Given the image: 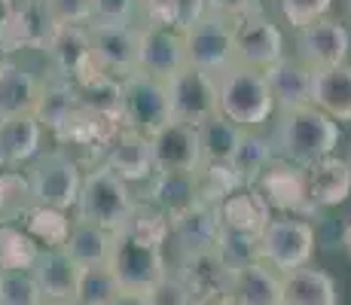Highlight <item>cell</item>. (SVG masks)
<instances>
[{"instance_id":"1","label":"cell","mask_w":351,"mask_h":305,"mask_svg":"<svg viewBox=\"0 0 351 305\" xmlns=\"http://www.w3.org/2000/svg\"><path fill=\"white\" fill-rule=\"evenodd\" d=\"M275 147H278L281 159L293 162L300 168H308L336 153V147H339V122L330 119L315 104L281 110Z\"/></svg>"},{"instance_id":"12","label":"cell","mask_w":351,"mask_h":305,"mask_svg":"<svg viewBox=\"0 0 351 305\" xmlns=\"http://www.w3.org/2000/svg\"><path fill=\"white\" fill-rule=\"evenodd\" d=\"M171 272L190 287L195 305H229V284L232 269L220 260L217 250L202 254H180Z\"/></svg>"},{"instance_id":"23","label":"cell","mask_w":351,"mask_h":305,"mask_svg":"<svg viewBox=\"0 0 351 305\" xmlns=\"http://www.w3.org/2000/svg\"><path fill=\"white\" fill-rule=\"evenodd\" d=\"M31 275H34V281H37L46 305H49V302H62V300H73V296H77L83 269L71 260V254H67L64 247H56V250H43V254H40Z\"/></svg>"},{"instance_id":"45","label":"cell","mask_w":351,"mask_h":305,"mask_svg":"<svg viewBox=\"0 0 351 305\" xmlns=\"http://www.w3.org/2000/svg\"><path fill=\"white\" fill-rule=\"evenodd\" d=\"M43 3L58 28H67V25H83L86 28V25L95 22L92 0H43Z\"/></svg>"},{"instance_id":"42","label":"cell","mask_w":351,"mask_h":305,"mask_svg":"<svg viewBox=\"0 0 351 305\" xmlns=\"http://www.w3.org/2000/svg\"><path fill=\"white\" fill-rule=\"evenodd\" d=\"M141 16L147 25H159V28H180L184 31L193 19H199L186 6V0H141Z\"/></svg>"},{"instance_id":"48","label":"cell","mask_w":351,"mask_h":305,"mask_svg":"<svg viewBox=\"0 0 351 305\" xmlns=\"http://www.w3.org/2000/svg\"><path fill=\"white\" fill-rule=\"evenodd\" d=\"M202 3V10L205 12H211V16H223V19H239V16H245L247 10L254 6V0H199Z\"/></svg>"},{"instance_id":"52","label":"cell","mask_w":351,"mask_h":305,"mask_svg":"<svg viewBox=\"0 0 351 305\" xmlns=\"http://www.w3.org/2000/svg\"><path fill=\"white\" fill-rule=\"evenodd\" d=\"M342 16H346V19H342V22L351 25V0H342Z\"/></svg>"},{"instance_id":"49","label":"cell","mask_w":351,"mask_h":305,"mask_svg":"<svg viewBox=\"0 0 351 305\" xmlns=\"http://www.w3.org/2000/svg\"><path fill=\"white\" fill-rule=\"evenodd\" d=\"M110 305H147V293H138V290H119V296Z\"/></svg>"},{"instance_id":"34","label":"cell","mask_w":351,"mask_h":305,"mask_svg":"<svg viewBox=\"0 0 351 305\" xmlns=\"http://www.w3.org/2000/svg\"><path fill=\"white\" fill-rule=\"evenodd\" d=\"M43 247L22 223H0V272H31Z\"/></svg>"},{"instance_id":"44","label":"cell","mask_w":351,"mask_h":305,"mask_svg":"<svg viewBox=\"0 0 351 305\" xmlns=\"http://www.w3.org/2000/svg\"><path fill=\"white\" fill-rule=\"evenodd\" d=\"M275 3H278L281 16L293 31H302L308 25L321 22L333 10V0H275Z\"/></svg>"},{"instance_id":"43","label":"cell","mask_w":351,"mask_h":305,"mask_svg":"<svg viewBox=\"0 0 351 305\" xmlns=\"http://www.w3.org/2000/svg\"><path fill=\"white\" fill-rule=\"evenodd\" d=\"M0 305H46L31 272H0Z\"/></svg>"},{"instance_id":"14","label":"cell","mask_w":351,"mask_h":305,"mask_svg":"<svg viewBox=\"0 0 351 305\" xmlns=\"http://www.w3.org/2000/svg\"><path fill=\"white\" fill-rule=\"evenodd\" d=\"M150 144L159 174H199L202 165H205L199 128L190 125V122L171 119L165 128H159L153 134Z\"/></svg>"},{"instance_id":"32","label":"cell","mask_w":351,"mask_h":305,"mask_svg":"<svg viewBox=\"0 0 351 305\" xmlns=\"http://www.w3.org/2000/svg\"><path fill=\"white\" fill-rule=\"evenodd\" d=\"M285 305H339V284L318 266L285 275Z\"/></svg>"},{"instance_id":"5","label":"cell","mask_w":351,"mask_h":305,"mask_svg":"<svg viewBox=\"0 0 351 305\" xmlns=\"http://www.w3.org/2000/svg\"><path fill=\"white\" fill-rule=\"evenodd\" d=\"M186 43V64L202 73L220 77L229 67L239 64L235 58V22L223 16H211L202 12L184 28Z\"/></svg>"},{"instance_id":"31","label":"cell","mask_w":351,"mask_h":305,"mask_svg":"<svg viewBox=\"0 0 351 305\" xmlns=\"http://www.w3.org/2000/svg\"><path fill=\"white\" fill-rule=\"evenodd\" d=\"M113 241H117V232L73 217V229H71V239H67L64 250L71 254V260L80 269H95V266H107L110 263Z\"/></svg>"},{"instance_id":"13","label":"cell","mask_w":351,"mask_h":305,"mask_svg":"<svg viewBox=\"0 0 351 305\" xmlns=\"http://www.w3.org/2000/svg\"><path fill=\"white\" fill-rule=\"evenodd\" d=\"M351 31L339 19H321L308 28L296 31V58L306 61L312 71H330V67L348 64Z\"/></svg>"},{"instance_id":"30","label":"cell","mask_w":351,"mask_h":305,"mask_svg":"<svg viewBox=\"0 0 351 305\" xmlns=\"http://www.w3.org/2000/svg\"><path fill=\"white\" fill-rule=\"evenodd\" d=\"M312 104L336 122H351V64L315 71Z\"/></svg>"},{"instance_id":"10","label":"cell","mask_w":351,"mask_h":305,"mask_svg":"<svg viewBox=\"0 0 351 305\" xmlns=\"http://www.w3.org/2000/svg\"><path fill=\"white\" fill-rule=\"evenodd\" d=\"M168 98H171V117L190 122L199 128L202 122L220 117V92L217 77L202 73L195 67H184L168 80Z\"/></svg>"},{"instance_id":"3","label":"cell","mask_w":351,"mask_h":305,"mask_svg":"<svg viewBox=\"0 0 351 305\" xmlns=\"http://www.w3.org/2000/svg\"><path fill=\"white\" fill-rule=\"evenodd\" d=\"M138 195L132 193V186L117 178L107 165H92L83 178V189H80V202H77V220L95 223L104 226L110 232H119L125 226V220L132 217Z\"/></svg>"},{"instance_id":"55","label":"cell","mask_w":351,"mask_h":305,"mask_svg":"<svg viewBox=\"0 0 351 305\" xmlns=\"http://www.w3.org/2000/svg\"><path fill=\"white\" fill-rule=\"evenodd\" d=\"M348 165H351V156H348Z\"/></svg>"},{"instance_id":"11","label":"cell","mask_w":351,"mask_h":305,"mask_svg":"<svg viewBox=\"0 0 351 305\" xmlns=\"http://www.w3.org/2000/svg\"><path fill=\"white\" fill-rule=\"evenodd\" d=\"M92 49H95L98 71L110 73L117 80H128L138 73L141 61V25H113V22H92Z\"/></svg>"},{"instance_id":"22","label":"cell","mask_w":351,"mask_h":305,"mask_svg":"<svg viewBox=\"0 0 351 305\" xmlns=\"http://www.w3.org/2000/svg\"><path fill=\"white\" fill-rule=\"evenodd\" d=\"M229 305H285V275L266 263H251L232 272Z\"/></svg>"},{"instance_id":"38","label":"cell","mask_w":351,"mask_h":305,"mask_svg":"<svg viewBox=\"0 0 351 305\" xmlns=\"http://www.w3.org/2000/svg\"><path fill=\"white\" fill-rule=\"evenodd\" d=\"M34 208L28 171L0 168V223H22V217Z\"/></svg>"},{"instance_id":"8","label":"cell","mask_w":351,"mask_h":305,"mask_svg":"<svg viewBox=\"0 0 351 305\" xmlns=\"http://www.w3.org/2000/svg\"><path fill=\"white\" fill-rule=\"evenodd\" d=\"M235 58L239 64L254 67V71H269L287 58L285 34L260 10V3H254L245 16L235 19Z\"/></svg>"},{"instance_id":"51","label":"cell","mask_w":351,"mask_h":305,"mask_svg":"<svg viewBox=\"0 0 351 305\" xmlns=\"http://www.w3.org/2000/svg\"><path fill=\"white\" fill-rule=\"evenodd\" d=\"M12 6H16V0H0V22H3V19L10 16Z\"/></svg>"},{"instance_id":"41","label":"cell","mask_w":351,"mask_h":305,"mask_svg":"<svg viewBox=\"0 0 351 305\" xmlns=\"http://www.w3.org/2000/svg\"><path fill=\"white\" fill-rule=\"evenodd\" d=\"M217 254L232 272L241 266H251V263H260V235L223 229L220 244H217Z\"/></svg>"},{"instance_id":"53","label":"cell","mask_w":351,"mask_h":305,"mask_svg":"<svg viewBox=\"0 0 351 305\" xmlns=\"http://www.w3.org/2000/svg\"><path fill=\"white\" fill-rule=\"evenodd\" d=\"M49 305H86L80 296H73V300H62V302H49Z\"/></svg>"},{"instance_id":"2","label":"cell","mask_w":351,"mask_h":305,"mask_svg":"<svg viewBox=\"0 0 351 305\" xmlns=\"http://www.w3.org/2000/svg\"><path fill=\"white\" fill-rule=\"evenodd\" d=\"M217 92H220V113L241 128L266 125L272 119V113L278 110L275 95L269 89L266 71L235 64L217 77Z\"/></svg>"},{"instance_id":"18","label":"cell","mask_w":351,"mask_h":305,"mask_svg":"<svg viewBox=\"0 0 351 305\" xmlns=\"http://www.w3.org/2000/svg\"><path fill=\"white\" fill-rule=\"evenodd\" d=\"M101 165H107L128 186L132 183H150L159 174L150 138L141 132H132V128H119V134L101 153Z\"/></svg>"},{"instance_id":"4","label":"cell","mask_w":351,"mask_h":305,"mask_svg":"<svg viewBox=\"0 0 351 305\" xmlns=\"http://www.w3.org/2000/svg\"><path fill=\"white\" fill-rule=\"evenodd\" d=\"M86 171L67 150H46L28 165L34 205L56 208V211H77L80 189Z\"/></svg>"},{"instance_id":"25","label":"cell","mask_w":351,"mask_h":305,"mask_svg":"<svg viewBox=\"0 0 351 305\" xmlns=\"http://www.w3.org/2000/svg\"><path fill=\"white\" fill-rule=\"evenodd\" d=\"M43 132L34 113L0 119V168H19L43 153Z\"/></svg>"},{"instance_id":"6","label":"cell","mask_w":351,"mask_h":305,"mask_svg":"<svg viewBox=\"0 0 351 305\" xmlns=\"http://www.w3.org/2000/svg\"><path fill=\"white\" fill-rule=\"evenodd\" d=\"M318 232L306 217H275L260 235V263L275 272L290 275L296 269L312 266Z\"/></svg>"},{"instance_id":"35","label":"cell","mask_w":351,"mask_h":305,"mask_svg":"<svg viewBox=\"0 0 351 305\" xmlns=\"http://www.w3.org/2000/svg\"><path fill=\"white\" fill-rule=\"evenodd\" d=\"M275 159H278V156H275L272 141L263 138L256 128H245L241 144H239V150H235V159L229 162V165H232V171L239 174L245 186H254V183L260 180V174L266 171Z\"/></svg>"},{"instance_id":"46","label":"cell","mask_w":351,"mask_h":305,"mask_svg":"<svg viewBox=\"0 0 351 305\" xmlns=\"http://www.w3.org/2000/svg\"><path fill=\"white\" fill-rule=\"evenodd\" d=\"M147 305H195V300H193L190 287L171 272L147 290Z\"/></svg>"},{"instance_id":"40","label":"cell","mask_w":351,"mask_h":305,"mask_svg":"<svg viewBox=\"0 0 351 305\" xmlns=\"http://www.w3.org/2000/svg\"><path fill=\"white\" fill-rule=\"evenodd\" d=\"M119 290H123V284L117 281L110 266H95V269H83L77 296L86 305H110L119 296Z\"/></svg>"},{"instance_id":"7","label":"cell","mask_w":351,"mask_h":305,"mask_svg":"<svg viewBox=\"0 0 351 305\" xmlns=\"http://www.w3.org/2000/svg\"><path fill=\"white\" fill-rule=\"evenodd\" d=\"M110 272L123 284V290H138L147 293L153 284H159L165 275H171V263L165 256V244L144 241L132 232H117L110 254Z\"/></svg>"},{"instance_id":"27","label":"cell","mask_w":351,"mask_h":305,"mask_svg":"<svg viewBox=\"0 0 351 305\" xmlns=\"http://www.w3.org/2000/svg\"><path fill=\"white\" fill-rule=\"evenodd\" d=\"M269 89L275 95V104L281 110H293V107H306L312 104V86H315V71L300 61L296 56H287L285 61H278L275 67L266 71Z\"/></svg>"},{"instance_id":"39","label":"cell","mask_w":351,"mask_h":305,"mask_svg":"<svg viewBox=\"0 0 351 305\" xmlns=\"http://www.w3.org/2000/svg\"><path fill=\"white\" fill-rule=\"evenodd\" d=\"M195 183H199V199L208 205H220L229 193L245 186L239 174L232 171V165H217V162H205L202 171L195 174Z\"/></svg>"},{"instance_id":"19","label":"cell","mask_w":351,"mask_h":305,"mask_svg":"<svg viewBox=\"0 0 351 305\" xmlns=\"http://www.w3.org/2000/svg\"><path fill=\"white\" fill-rule=\"evenodd\" d=\"M46 61H49V71L62 80H80L86 73L98 71L95 64V49H92V34L89 25H67L52 34L49 46L43 49Z\"/></svg>"},{"instance_id":"17","label":"cell","mask_w":351,"mask_h":305,"mask_svg":"<svg viewBox=\"0 0 351 305\" xmlns=\"http://www.w3.org/2000/svg\"><path fill=\"white\" fill-rule=\"evenodd\" d=\"M186 64V43L180 28H159V25H141V61L138 71L153 80H168L180 73Z\"/></svg>"},{"instance_id":"15","label":"cell","mask_w":351,"mask_h":305,"mask_svg":"<svg viewBox=\"0 0 351 305\" xmlns=\"http://www.w3.org/2000/svg\"><path fill=\"white\" fill-rule=\"evenodd\" d=\"M254 186L263 193V199L269 202L272 211H281L285 217H308V214H315L312 202H308L306 168L293 165V162L281 159V156L260 174V180H256Z\"/></svg>"},{"instance_id":"26","label":"cell","mask_w":351,"mask_h":305,"mask_svg":"<svg viewBox=\"0 0 351 305\" xmlns=\"http://www.w3.org/2000/svg\"><path fill=\"white\" fill-rule=\"evenodd\" d=\"M217 214L223 229L251 235H263V229L275 220L272 208H269V202L263 199V193L256 186H239L235 193H229L217 205Z\"/></svg>"},{"instance_id":"37","label":"cell","mask_w":351,"mask_h":305,"mask_svg":"<svg viewBox=\"0 0 351 305\" xmlns=\"http://www.w3.org/2000/svg\"><path fill=\"white\" fill-rule=\"evenodd\" d=\"M22 226L28 229V235L43 250H56V247H64L67 239H71L73 220H71V214H67V211H56V208L34 205L31 211L22 217Z\"/></svg>"},{"instance_id":"47","label":"cell","mask_w":351,"mask_h":305,"mask_svg":"<svg viewBox=\"0 0 351 305\" xmlns=\"http://www.w3.org/2000/svg\"><path fill=\"white\" fill-rule=\"evenodd\" d=\"M95 22L113 25H134V16L141 12V0H92Z\"/></svg>"},{"instance_id":"21","label":"cell","mask_w":351,"mask_h":305,"mask_svg":"<svg viewBox=\"0 0 351 305\" xmlns=\"http://www.w3.org/2000/svg\"><path fill=\"white\" fill-rule=\"evenodd\" d=\"M73 92H77L83 110H89L92 117H101L113 125L125 122V86L123 80L110 77L104 71H92L86 77L73 80Z\"/></svg>"},{"instance_id":"29","label":"cell","mask_w":351,"mask_h":305,"mask_svg":"<svg viewBox=\"0 0 351 305\" xmlns=\"http://www.w3.org/2000/svg\"><path fill=\"white\" fill-rule=\"evenodd\" d=\"M83 113V104H80L77 92H73L71 80H62L56 73L43 80V89H40V101L34 117L40 119V125L49 128L52 134H58L62 128H67L73 119Z\"/></svg>"},{"instance_id":"16","label":"cell","mask_w":351,"mask_h":305,"mask_svg":"<svg viewBox=\"0 0 351 305\" xmlns=\"http://www.w3.org/2000/svg\"><path fill=\"white\" fill-rule=\"evenodd\" d=\"M56 31L58 25L52 22L43 0H16L10 16L0 22V43L6 46V52H19V49L43 52Z\"/></svg>"},{"instance_id":"9","label":"cell","mask_w":351,"mask_h":305,"mask_svg":"<svg viewBox=\"0 0 351 305\" xmlns=\"http://www.w3.org/2000/svg\"><path fill=\"white\" fill-rule=\"evenodd\" d=\"M125 86V122L123 128L141 132L147 138L165 128L171 122V98H168V83L153 80L147 73H132L128 80H123Z\"/></svg>"},{"instance_id":"36","label":"cell","mask_w":351,"mask_h":305,"mask_svg":"<svg viewBox=\"0 0 351 305\" xmlns=\"http://www.w3.org/2000/svg\"><path fill=\"white\" fill-rule=\"evenodd\" d=\"M245 128L229 122L223 113L199 125V141H202V156L205 162H217V165H229L235 159V150L241 144Z\"/></svg>"},{"instance_id":"20","label":"cell","mask_w":351,"mask_h":305,"mask_svg":"<svg viewBox=\"0 0 351 305\" xmlns=\"http://www.w3.org/2000/svg\"><path fill=\"white\" fill-rule=\"evenodd\" d=\"M171 244L180 254H202V250H217L220 235H223V223H220L217 205L208 202H195L184 211L171 214Z\"/></svg>"},{"instance_id":"28","label":"cell","mask_w":351,"mask_h":305,"mask_svg":"<svg viewBox=\"0 0 351 305\" xmlns=\"http://www.w3.org/2000/svg\"><path fill=\"white\" fill-rule=\"evenodd\" d=\"M40 89H43V80L10 58L0 67V119L34 113L40 101Z\"/></svg>"},{"instance_id":"24","label":"cell","mask_w":351,"mask_h":305,"mask_svg":"<svg viewBox=\"0 0 351 305\" xmlns=\"http://www.w3.org/2000/svg\"><path fill=\"white\" fill-rule=\"evenodd\" d=\"M306 186L312 208H336L351 199V165L342 156H327L306 168Z\"/></svg>"},{"instance_id":"50","label":"cell","mask_w":351,"mask_h":305,"mask_svg":"<svg viewBox=\"0 0 351 305\" xmlns=\"http://www.w3.org/2000/svg\"><path fill=\"white\" fill-rule=\"evenodd\" d=\"M342 247H346V254H348V260H351V217H348L346 226H342Z\"/></svg>"},{"instance_id":"33","label":"cell","mask_w":351,"mask_h":305,"mask_svg":"<svg viewBox=\"0 0 351 305\" xmlns=\"http://www.w3.org/2000/svg\"><path fill=\"white\" fill-rule=\"evenodd\" d=\"M147 202L165 211L168 217L184 211V208L195 205L199 199V183H195V174H156L150 183H147Z\"/></svg>"},{"instance_id":"54","label":"cell","mask_w":351,"mask_h":305,"mask_svg":"<svg viewBox=\"0 0 351 305\" xmlns=\"http://www.w3.org/2000/svg\"><path fill=\"white\" fill-rule=\"evenodd\" d=\"M6 61H10V52H6V46H3V43H0V67H3V64H6Z\"/></svg>"}]
</instances>
